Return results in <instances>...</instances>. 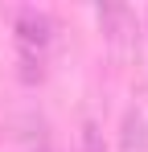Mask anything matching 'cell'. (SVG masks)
Here are the masks:
<instances>
[{
    "label": "cell",
    "mask_w": 148,
    "mask_h": 152,
    "mask_svg": "<svg viewBox=\"0 0 148 152\" xmlns=\"http://www.w3.org/2000/svg\"><path fill=\"white\" fill-rule=\"evenodd\" d=\"M148 148V119L140 107H132L123 115V152H144Z\"/></svg>",
    "instance_id": "obj_3"
},
{
    "label": "cell",
    "mask_w": 148,
    "mask_h": 152,
    "mask_svg": "<svg viewBox=\"0 0 148 152\" xmlns=\"http://www.w3.org/2000/svg\"><path fill=\"white\" fill-rule=\"evenodd\" d=\"M29 152H49V148H29Z\"/></svg>",
    "instance_id": "obj_6"
},
{
    "label": "cell",
    "mask_w": 148,
    "mask_h": 152,
    "mask_svg": "<svg viewBox=\"0 0 148 152\" xmlns=\"http://www.w3.org/2000/svg\"><path fill=\"white\" fill-rule=\"evenodd\" d=\"M17 62H21V82L37 86L45 78V53H29V50H17Z\"/></svg>",
    "instance_id": "obj_4"
},
{
    "label": "cell",
    "mask_w": 148,
    "mask_h": 152,
    "mask_svg": "<svg viewBox=\"0 0 148 152\" xmlns=\"http://www.w3.org/2000/svg\"><path fill=\"white\" fill-rule=\"evenodd\" d=\"M78 152H111V144L103 140V127L95 119L82 124V136H78Z\"/></svg>",
    "instance_id": "obj_5"
},
{
    "label": "cell",
    "mask_w": 148,
    "mask_h": 152,
    "mask_svg": "<svg viewBox=\"0 0 148 152\" xmlns=\"http://www.w3.org/2000/svg\"><path fill=\"white\" fill-rule=\"evenodd\" d=\"M12 37H17V50L45 53L53 41V17L41 8H17L12 12Z\"/></svg>",
    "instance_id": "obj_1"
},
{
    "label": "cell",
    "mask_w": 148,
    "mask_h": 152,
    "mask_svg": "<svg viewBox=\"0 0 148 152\" xmlns=\"http://www.w3.org/2000/svg\"><path fill=\"white\" fill-rule=\"evenodd\" d=\"M99 25L107 33V41H132V33H136V17H132V8H123V4H103L99 8Z\"/></svg>",
    "instance_id": "obj_2"
}]
</instances>
